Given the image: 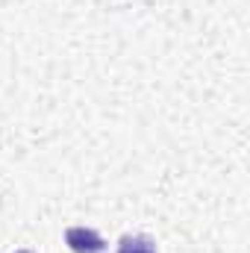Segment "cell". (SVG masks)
Instances as JSON below:
<instances>
[{"instance_id": "2", "label": "cell", "mask_w": 250, "mask_h": 253, "mask_svg": "<svg viewBox=\"0 0 250 253\" xmlns=\"http://www.w3.org/2000/svg\"><path fill=\"white\" fill-rule=\"evenodd\" d=\"M118 253H156V245L147 236H124L118 242Z\"/></svg>"}, {"instance_id": "1", "label": "cell", "mask_w": 250, "mask_h": 253, "mask_svg": "<svg viewBox=\"0 0 250 253\" xmlns=\"http://www.w3.org/2000/svg\"><path fill=\"white\" fill-rule=\"evenodd\" d=\"M65 242H68V248L74 253H103L106 251V242L94 230H88V227H71L65 233Z\"/></svg>"}]
</instances>
